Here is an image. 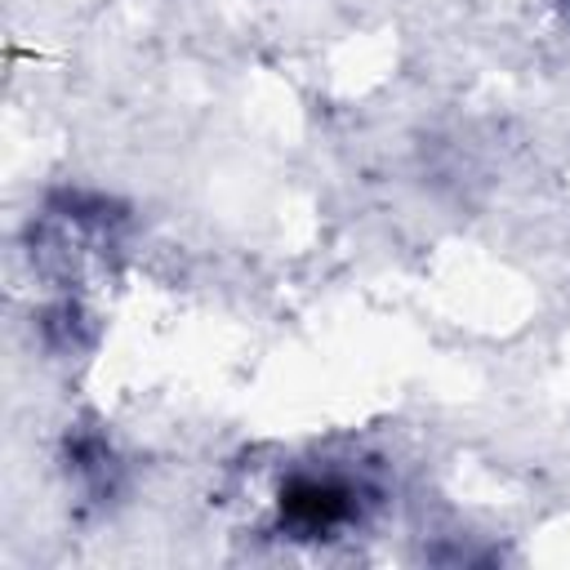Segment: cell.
Returning <instances> with one entry per match:
<instances>
[{"label": "cell", "mask_w": 570, "mask_h": 570, "mask_svg": "<svg viewBox=\"0 0 570 570\" xmlns=\"http://www.w3.org/2000/svg\"><path fill=\"white\" fill-rule=\"evenodd\" d=\"M566 4H570V0H566Z\"/></svg>", "instance_id": "2"}, {"label": "cell", "mask_w": 570, "mask_h": 570, "mask_svg": "<svg viewBox=\"0 0 570 570\" xmlns=\"http://www.w3.org/2000/svg\"><path fill=\"white\" fill-rule=\"evenodd\" d=\"M361 490L343 476H289L281 490V525L298 539H321L347 521H356Z\"/></svg>", "instance_id": "1"}]
</instances>
